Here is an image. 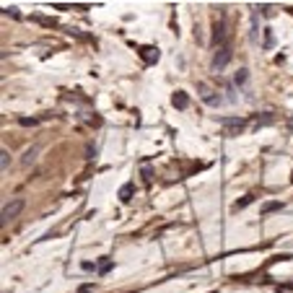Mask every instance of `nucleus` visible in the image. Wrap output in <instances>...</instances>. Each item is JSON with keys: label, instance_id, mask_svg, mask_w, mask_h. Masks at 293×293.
<instances>
[{"label": "nucleus", "instance_id": "nucleus-1", "mask_svg": "<svg viewBox=\"0 0 293 293\" xmlns=\"http://www.w3.org/2000/svg\"><path fill=\"white\" fill-rule=\"evenodd\" d=\"M231 57H234V49L228 47V44H223V47H218L215 52V57H213V70H223L228 63H231Z\"/></svg>", "mask_w": 293, "mask_h": 293}, {"label": "nucleus", "instance_id": "nucleus-13", "mask_svg": "<svg viewBox=\"0 0 293 293\" xmlns=\"http://www.w3.org/2000/svg\"><path fill=\"white\" fill-rule=\"evenodd\" d=\"M119 197H122V202H127L132 197V184H125L122 190H119Z\"/></svg>", "mask_w": 293, "mask_h": 293}, {"label": "nucleus", "instance_id": "nucleus-4", "mask_svg": "<svg viewBox=\"0 0 293 293\" xmlns=\"http://www.w3.org/2000/svg\"><path fill=\"white\" fill-rule=\"evenodd\" d=\"M140 57L146 60L148 65H153V63H159V49H156V47H143L140 49Z\"/></svg>", "mask_w": 293, "mask_h": 293}, {"label": "nucleus", "instance_id": "nucleus-12", "mask_svg": "<svg viewBox=\"0 0 293 293\" xmlns=\"http://www.w3.org/2000/svg\"><path fill=\"white\" fill-rule=\"evenodd\" d=\"M234 81H236V86H246V81H249V70H239Z\"/></svg>", "mask_w": 293, "mask_h": 293}, {"label": "nucleus", "instance_id": "nucleus-8", "mask_svg": "<svg viewBox=\"0 0 293 293\" xmlns=\"http://www.w3.org/2000/svg\"><path fill=\"white\" fill-rule=\"evenodd\" d=\"M223 125H226V127H234V130H242L246 122H244V119H236V117H234V119L228 117V119H223Z\"/></svg>", "mask_w": 293, "mask_h": 293}, {"label": "nucleus", "instance_id": "nucleus-5", "mask_svg": "<svg viewBox=\"0 0 293 293\" xmlns=\"http://www.w3.org/2000/svg\"><path fill=\"white\" fill-rule=\"evenodd\" d=\"M171 104H174L177 109H187L190 107V96H187L184 91H177L174 96H171Z\"/></svg>", "mask_w": 293, "mask_h": 293}, {"label": "nucleus", "instance_id": "nucleus-15", "mask_svg": "<svg viewBox=\"0 0 293 293\" xmlns=\"http://www.w3.org/2000/svg\"><path fill=\"white\" fill-rule=\"evenodd\" d=\"M18 122H21V125H24V127H29V125H36V119H29V117H21V119H18Z\"/></svg>", "mask_w": 293, "mask_h": 293}, {"label": "nucleus", "instance_id": "nucleus-6", "mask_svg": "<svg viewBox=\"0 0 293 293\" xmlns=\"http://www.w3.org/2000/svg\"><path fill=\"white\" fill-rule=\"evenodd\" d=\"M223 39H226V24H215V34H213V44H218V47H223Z\"/></svg>", "mask_w": 293, "mask_h": 293}, {"label": "nucleus", "instance_id": "nucleus-3", "mask_svg": "<svg viewBox=\"0 0 293 293\" xmlns=\"http://www.w3.org/2000/svg\"><path fill=\"white\" fill-rule=\"evenodd\" d=\"M197 91H200V99L205 104H210V107H218V104H221V96H215V91L208 88L205 83H197Z\"/></svg>", "mask_w": 293, "mask_h": 293}, {"label": "nucleus", "instance_id": "nucleus-7", "mask_svg": "<svg viewBox=\"0 0 293 293\" xmlns=\"http://www.w3.org/2000/svg\"><path fill=\"white\" fill-rule=\"evenodd\" d=\"M36 153H39V148H29V151L24 153V159H21V163H24V166H32V163L36 161Z\"/></svg>", "mask_w": 293, "mask_h": 293}, {"label": "nucleus", "instance_id": "nucleus-10", "mask_svg": "<svg viewBox=\"0 0 293 293\" xmlns=\"http://www.w3.org/2000/svg\"><path fill=\"white\" fill-rule=\"evenodd\" d=\"M252 202H254V195H246V197H242V200H239L236 205H234V210H244L246 205H252Z\"/></svg>", "mask_w": 293, "mask_h": 293}, {"label": "nucleus", "instance_id": "nucleus-9", "mask_svg": "<svg viewBox=\"0 0 293 293\" xmlns=\"http://www.w3.org/2000/svg\"><path fill=\"white\" fill-rule=\"evenodd\" d=\"M8 166H11V156H8V151H0V169H3V174L8 171Z\"/></svg>", "mask_w": 293, "mask_h": 293}, {"label": "nucleus", "instance_id": "nucleus-16", "mask_svg": "<svg viewBox=\"0 0 293 293\" xmlns=\"http://www.w3.org/2000/svg\"><path fill=\"white\" fill-rule=\"evenodd\" d=\"M265 47H270V44H273V32H270V29H265Z\"/></svg>", "mask_w": 293, "mask_h": 293}, {"label": "nucleus", "instance_id": "nucleus-14", "mask_svg": "<svg viewBox=\"0 0 293 293\" xmlns=\"http://www.w3.org/2000/svg\"><path fill=\"white\" fill-rule=\"evenodd\" d=\"M109 270H112V262L107 260V262H101V265H99V273H109Z\"/></svg>", "mask_w": 293, "mask_h": 293}, {"label": "nucleus", "instance_id": "nucleus-11", "mask_svg": "<svg viewBox=\"0 0 293 293\" xmlns=\"http://www.w3.org/2000/svg\"><path fill=\"white\" fill-rule=\"evenodd\" d=\"M280 208H283V202L273 200V202H265V205H262V213H273V210H280Z\"/></svg>", "mask_w": 293, "mask_h": 293}, {"label": "nucleus", "instance_id": "nucleus-2", "mask_svg": "<svg viewBox=\"0 0 293 293\" xmlns=\"http://www.w3.org/2000/svg\"><path fill=\"white\" fill-rule=\"evenodd\" d=\"M21 210H24V200H21V197L5 202V205H3V215H0V223H8L11 218H16L21 213Z\"/></svg>", "mask_w": 293, "mask_h": 293}]
</instances>
